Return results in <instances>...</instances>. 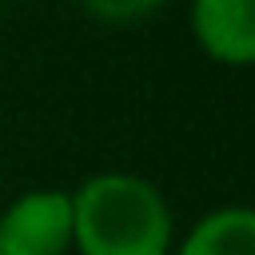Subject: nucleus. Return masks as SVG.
<instances>
[{
    "instance_id": "39448f33",
    "label": "nucleus",
    "mask_w": 255,
    "mask_h": 255,
    "mask_svg": "<svg viewBox=\"0 0 255 255\" xmlns=\"http://www.w3.org/2000/svg\"><path fill=\"white\" fill-rule=\"evenodd\" d=\"M100 20H135V16H143V12H151L155 4H163V0H84Z\"/></svg>"
},
{
    "instance_id": "7ed1b4c3",
    "label": "nucleus",
    "mask_w": 255,
    "mask_h": 255,
    "mask_svg": "<svg viewBox=\"0 0 255 255\" xmlns=\"http://www.w3.org/2000/svg\"><path fill=\"white\" fill-rule=\"evenodd\" d=\"M191 28L219 64H255V0H195Z\"/></svg>"
},
{
    "instance_id": "f257e3e1",
    "label": "nucleus",
    "mask_w": 255,
    "mask_h": 255,
    "mask_svg": "<svg viewBox=\"0 0 255 255\" xmlns=\"http://www.w3.org/2000/svg\"><path fill=\"white\" fill-rule=\"evenodd\" d=\"M72 243L84 255H167V203L139 175H92L72 195Z\"/></svg>"
},
{
    "instance_id": "20e7f679",
    "label": "nucleus",
    "mask_w": 255,
    "mask_h": 255,
    "mask_svg": "<svg viewBox=\"0 0 255 255\" xmlns=\"http://www.w3.org/2000/svg\"><path fill=\"white\" fill-rule=\"evenodd\" d=\"M179 255H255V207H219L203 215Z\"/></svg>"
},
{
    "instance_id": "f03ea898",
    "label": "nucleus",
    "mask_w": 255,
    "mask_h": 255,
    "mask_svg": "<svg viewBox=\"0 0 255 255\" xmlns=\"http://www.w3.org/2000/svg\"><path fill=\"white\" fill-rule=\"evenodd\" d=\"M72 247V195L28 191L0 215V255H64Z\"/></svg>"
}]
</instances>
